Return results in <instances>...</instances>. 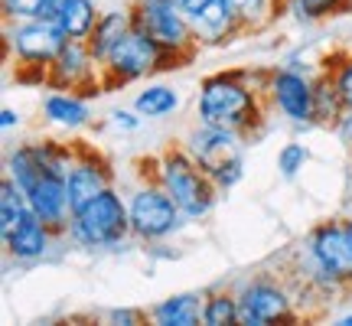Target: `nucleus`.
I'll list each match as a JSON object with an SVG mask.
<instances>
[{
	"mask_svg": "<svg viewBox=\"0 0 352 326\" xmlns=\"http://www.w3.org/2000/svg\"><path fill=\"white\" fill-rule=\"evenodd\" d=\"M69 241L82 251H118L131 239V213H127V193L118 189V183L101 189L95 199L72 209Z\"/></svg>",
	"mask_w": 352,
	"mask_h": 326,
	"instance_id": "7ed1b4c3",
	"label": "nucleus"
},
{
	"mask_svg": "<svg viewBox=\"0 0 352 326\" xmlns=\"http://www.w3.org/2000/svg\"><path fill=\"white\" fill-rule=\"evenodd\" d=\"M65 0H43V20H56Z\"/></svg>",
	"mask_w": 352,
	"mask_h": 326,
	"instance_id": "72a5a7b5",
	"label": "nucleus"
},
{
	"mask_svg": "<svg viewBox=\"0 0 352 326\" xmlns=\"http://www.w3.org/2000/svg\"><path fill=\"white\" fill-rule=\"evenodd\" d=\"M280 10H284V17H290L294 23L314 26V23L329 20V17H340L342 0H280Z\"/></svg>",
	"mask_w": 352,
	"mask_h": 326,
	"instance_id": "5701e85b",
	"label": "nucleus"
},
{
	"mask_svg": "<svg viewBox=\"0 0 352 326\" xmlns=\"http://www.w3.org/2000/svg\"><path fill=\"white\" fill-rule=\"evenodd\" d=\"M189 23H192V36H196L202 50H219V46H228L239 36H245V30H241V23L235 20V13H232L226 0H212Z\"/></svg>",
	"mask_w": 352,
	"mask_h": 326,
	"instance_id": "2eb2a0df",
	"label": "nucleus"
},
{
	"mask_svg": "<svg viewBox=\"0 0 352 326\" xmlns=\"http://www.w3.org/2000/svg\"><path fill=\"white\" fill-rule=\"evenodd\" d=\"M239 294V326L294 323L303 314L297 290L284 271H258L235 284Z\"/></svg>",
	"mask_w": 352,
	"mask_h": 326,
	"instance_id": "423d86ee",
	"label": "nucleus"
},
{
	"mask_svg": "<svg viewBox=\"0 0 352 326\" xmlns=\"http://www.w3.org/2000/svg\"><path fill=\"white\" fill-rule=\"evenodd\" d=\"M144 160H147V170H140V176H153L173 196L189 226L206 222L215 213L222 193L215 189L212 176L192 160V153L183 144H166L157 157H144Z\"/></svg>",
	"mask_w": 352,
	"mask_h": 326,
	"instance_id": "f03ea898",
	"label": "nucleus"
},
{
	"mask_svg": "<svg viewBox=\"0 0 352 326\" xmlns=\"http://www.w3.org/2000/svg\"><path fill=\"white\" fill-rule=\"evenodd\" d=\"M127 213H131V239L138 245L170 241L189 226L176 199L153 176H140L127 189Z\"/></svg>",
	"mask_w": 352,
	"mask_h": 326,
	"instance_id": "0eeeda50",
	"label": "nucleus"
},
{
	"mask_svg": "<svg viewBox=\"0 0 352 326\" xmlns=\"http://www.w3.org/2000/svg\"><path fill=\"white\" fill-rule=\"evenodd\" d=\"M131 108L144 121H164L183 108V95H179V88L166 85V82H144V88H138V95L131 101Z\"/></svg>",
	"mask_w": 352,
	"mask_h": 326,
	"instance_id": "f3484780",
	"label": "nucleus"
},
{
	"mask_svg": "<svg viewBox=\"0 0 352 326\" xmlns=\"http://www.w3.org/2000/svg\"><path fill=\"white\" fill-rule=\"evenodd\" d=\"M179 144H183V147L192 153V160L209 173L219 160H226V157H232V153L245 151L248 138L239 134V131H228V127H215V124H202V121H196V124L183 134Z\"/></svg>",
	"mask_w": 352,
	"mask_h": 326,
	"instance_id": "ddd939ff",
	"label": "nucleus"
},
{
	"mask_svg": "<svg viewBox=\"0 0 352 326\" xmlns=\"http://www.w3.org/2000/svg\"><path fill=\"white\" fill-rule=\"evenodd\" d=\"M202 326H239V294H235V287L206 290Z\"/></svg>",
	"mask_w": 352,
	"mask_h": 326,
	"instance_id": "4be33fe9",
	"label": "nucleus"
},
{
	"mask_svg": "<svg viewBox=\"0 0 352 326\" xmlns=\"http://www.w3.org/2000/svg\"><path fill=\"white\" fill-rule=\"evenodd\" d=\"M336 138H340L342 144L349 147V153H352V111L346 114V121H342V124L336 127Z\"/></svg>",
	"mask_w": 352,
	"mask_h": 326,
	"instance_id": "473e14b6",
	"label": "nucleus"
},
{
	"mask_svg": "<svg viewBox=\"0 0 352 326\" xmlns=\"http://www.w3.org/2000/svg\"><path fill=\"white\" fill-rule=\"evenodd\" d=\"M226 3L232 7L235 20H239L241 30H245V36H248V33H264L277 17H284L280 0H226Z\"/></svg>",
	"mask_w": 352,
	"mask_h": 326,
	"instance_id": "412c9836",
	"label": "nucleus"
},
{
	"mask_svg": "<svg viewBox=\"0 0 352 326\" xmlns=\"http://www.w3.org/2000/svg\"><path fill=\"white\" fill-rule=\"evenodd\" d=\"M209 3H212V0H176V7H179L183 13H186L189 20H192V17H199V13L206 10Z\"/></svg>",
	"mask_w": 352,
	"mask_h": 326,
	"instance_id": "2f4dec72",
	"label": "nucleus"
},
{
	"mask_svg": "<svg viewBox=\"0 0 352 326\" xmlns=\"http://www.w3.org/2000/svg\"><path fill=\"white\" fill-rule=\"evenodd\" d=\"M108 124H111L114 131H121V134H134V131H140L144 118H140L134 108H114V111L108 114Z\"/></svg>",
	"mask_w": 352,
	"mask_h": 326,
	"instance_id": "c756f323",
	"label": "nucleus"
},
{
	"mask_svg": "<svg viewBox=\"0 0 352 326\" xmlns=\"http://www.w3.org/2000/svg\"><path fill=\"white\" fill-rule=\"evenodd\" d=\"M336 326H352V314H342V316H336Z\"/></svg>",
	"mask_w": 352,
	"mask_h": 326,
	"instance_id": "f704fd0d",
	"label": "nucleus"
},
{
	"mask_svg": "<svg viewBox=\"0 0 352 326\" xmlns=\"http://www.w3.org/2000/svg\"><path fill=\"white\" fill-rule=\"evenodd\" d=\"M147 320H151V314L140 310V307H111L104 314V323L111 326H138V323H147Z\"/></svg>",
	"mask_w": 352,
	"mask_h": 326,
	"instance_id": "c85d7f7f",
	"label": "nucleus"
},
{
	"mask_svg": "<svg viewBox=\"0 0 352 326\" xmlns=\"http://www.w3.org/2000/svg\"><path fill=\"white\" fill-rule=\"evenodd\" d=\"M196 121L215 127H228L248 138H261L267 124V101L248 78V69H222L209 72L196 88Z\"/></svg>",
	"mask_w": 352,
	"mask_h": 326,
	"instance_id": "f257e3e1",
	"label": "nucleus"
},
{
	"mask_svg": "<svg viewBox=\"0 0 352 326\" xmlns=\"http://www.w3.org/2000/svg\"><path fill=\"white\" fill-rule=\"evenodd\" d=\"M346 193H349V209H352V170H349V189Z\"/></svg>",
	"mask_w": 352,
	"mask_h": 326,
	"instance_id": "4c0bfd02",
	"label": "nucleus"
},
{
	"mask_svg": "<svg viewBox=\"0 0 352 326\" xmlns=\"http://www.w3.org/2000/svg\"><path fill=\"white\" fill-rule=\"evenodd\" d=\"M310 157H314V153H310V147H307L303 140H287V144L277 151V176L294 183V180L307 170Z\"/></svg>",
	"mask_w": 352,
	"mask_h": 326,
	"instance_id": "a878e982",
	"label": "nucleus"
},
{
	"mask_svg": "<svg viewBox=\"0 0 352 326\" xmlns=\"http://www.w3.org/2000/svg\"><path fill=\"white\" fill-rule=\"evenodd\" d=\"M43 88H59V91H78L88 101L101 98L108 88L101 82V63L95 59V52L85 39H65V46L59 56L52 59L46 69V82Z\"/></svg>",
	"mask_w": 352,
	"mask_h": 326,
	"instance_id": "9d476101",
	"label": "nucleus"
},
{
	"mask_svg": "<svg viewBox=\"0 0 352 326\" xmlns=\"http://www.w3.org/2000/svg\"><path fill=\"white\" fill-rule=\"evenodd\" d=\"M131 17H134V26H140L144 33H151L166 52H173L176 59L183 63H192L199 56V43L192 36V23L189 17L179 7L176 0H131Z\"/></svg>",
	"mask_w": 352,
	"mask_h": 326,
	"instance_id": "6e6552de",
	"label": "nucleus"
},
{
	"mask_svg": "<svg viewBox=\"0 0 352 326\" xmlns=\"http://www.w3.org/2000/svg\"><path fill=\"white\" fill-rule=\"evenodd\" d=\"M267 111L277 114L297 131L316 127V108H314V76L297 72L290 65H274L267 72V88H264Z\"/></svg>",
	"mask_w": 352,
	"mask_h": 326,
	"instance_id": "1a4fd4ad",
	"label": "nucleus"
},
{
	"mask_svg": "<svg viewBox=\"0 0 352 326\" xmlns=\"http://www.w3.org/2000/svg\"><path fill=\"white\" fill-rule=\"evenodd\" d=\"M3 20H43V0H0Z\"/></svg>",
	"mask_w": 352,
	"mask_h": 326,
	"instance_id": "cd10ccee",
	"label": "nucleus"
},
{
	"mask_svg": "<svg viewBox=\"0 0 352 326\" xmlns=\"http://www.w3.org/2000/svg\"><path fill=\"white\" fill-rule=\"evenodd\" d=\"M173 69H186V63L176 59L173 52H166L140 26H131L124 39L101 59V82L108 91H114V88L138 85V82H151V78L173 72Z\"/></svg>",
	"mask_w": 352,
	"mask_h": 326,
	"instance_id": "20e7f679",
	"label": "nucleus"
},
{
	"mask_svg": "<svg viewBox=\"0 0 352 326\" xmlns=\"http://www.w3.org/2000/svg\"><path fill=\"white\" fill-rule=\"evenodd\" d=\"M342 219H346V226H349V235H352V209H346V213H342Z\"/></svg>",
	"mask_w": 352,
	"mask_h": 326,
	"instance_id": "c9c22d12",
	"label": "nucleus"
},
{
	"mask_svg": "<svg viewBox=\"0 0 352 326\" xmlns=\"http://www.w3.org/2000/svg\"><path fill=\"white\" fill-rule=\"evenodd\" d=\"M342 13H352V0H342Z\"/></svg>",
	"mask_w": 352,
	"mask_h": 326,
	"instance_id": "e433bc0d",
	"label": "nucleus"
},
{
	"mask_svg": "<svg viewBox=\"0 0 352 326\" xmlns=\"http://www.w3.org/2000/svg\"><path fill=\"white\" fill-rule=\"evenodd\" d=\"M20 124H23L20 111L10 108V105H3V108H0V127H3V131H13V127H20Z\"/></svg>",
	"mask_w": 352,
	"mask_h": 326,
	"instance_id": "7c9ffc66",
	"label": "nucleus"
},
{
	"mask_svg": "<svg viewBox=\"0 0 352 326\" xmlns=\"http://www.w3.org/2000/svg\"><path fill=\"white\" fill-rule=\"evenodd\" d=\"M26 213H30L26 193L13 183L10 176L3 173V180H0V235H7Z\"/></svg>",
	"mask_w": 352,
	"mask_h": 326,
	"instance_id": "b1692460",
	"label": "nucleus"
},
{
	"mask_svg": "<svg viewBox=\"0 0 352 326\" xmlns=\"http://www.w3.org/2000/svg\"><path fill=\"white\" fill-rule=\"evenodd\" d=\"M56 239H63V235H59L46 219H39L33 209H30L16 226H13L7 235H0V241H3V254H7L10 261H16V264L43 261V258L52 251Z\"/></svg>",
	"mask_w": 352,
	"mask_h": 326,
	"instance_id": "f8f14e48",
	"label": "nucleus"
},
{
	"mask_svg": "<svg viewBox=\"0 0 352 326\" xmlns=\"http://www.w3.org/2000/svg\"><path fill=\"white\" fill-rule=\"evenodd\" d=\"M320 69H323V72L336 82V88H340L342 98H346V105L352 108V50H333V52H327V56L320 59Z\"/></svg>",
	"mask_w": 352,
	"mask_h": 326,
	"instance_id": "393cba45",
	"label": "nucleus"
},
{
	"mask_svg": "<svg viewBox=\"0 0 352 326\" xmlns=\"http://www.w3.org/2000/svg\"><path fill=\"white\" fill-rule=\"evenodd\" d=\"M39 118L59 131V134H82L95 124V114H91V101L78 91H59V88H50L43 101H39Z\"/></svg>",
	"mask_w": 352,
	"mask_h": 326,
	"instance_id": "4468645a",
	"label": "nucleus"
},
{
	"mask_svg": "<svg viewBox=\"0 0 352 326\" xmlns=\"http://www.w3.org/2000/svg\"><path fill=\"white\" fill-rule=\"evenodd\" d=\"M98 17H101L98 0H65L56 23L65 33V39H88L95 23H98Z\"/></svg>",
	"mask_w": 352,
	"mask_h": 326,
	"instance_id": "aec40b11",
	"label": "nucleus"
},
{
	"mask_svg": "<svg viewBox=\"0 0 352 326\" xmlns=\"http://www.w3.org/2000/svg\"><path fill=\"white\" fill-rule=\"evenodd\" d=\"M134 26V17H131V7H108V10H101L98 23H95V30H91V36L85 39L88 46H91V52H95V59H104L108 52L124 39V33Z\"/></svg>",
	"mask_w": 352,
	"mask_h": 326,
	"instance_id": "6ab92c4d",
	"label": "nucleus"
},
{
	"mask_svg": "<svg viewBox=\"0 0 352 326\" xmlns=\"http://www.w3.org/2000/svg\"><path fill=\"white\" fill-rule=\"evenodd\" d=\"M202 307H206V290H179L151 303L147 314L153 326H199Z\"/></svg>",
	"mask_w": 352,
	"mask_h": 326,
	"instance_id": "dca6fc26",
	"label": "nucleus"
},
{
	"mask_svg": "<svg viewBox=\"0 0 352 326\" xmlns=\"http://www.w3.org/2000/svg\"><path fill=\"white\" fill-rule=\"evenodd\" d=\"M63 46L65 33L56 20H3V56L16 65V82L43 85Z\"/></svg>",
	"mask_w": 352,
	"mask_h": 326,
	"instance_id": "39448f33",
	"label": "nucleus"
},
{
	"mask_svg": "<svg viewBox=\"0 0 352 326\" xmlns=\"http://www.w3.org/2000/svg\"><path fill=\"white\" fill-rule=\"evenodd\" d=\"M314 108H316V127L333 131V134L346 121V114L352 111L349 105H346V98H342V91L336 88V82L323 69H316V76H314Z\"/></svg>",
	"mask_w": 352,
	"mask_h": 326,
	"instance_id": "a211bd4d",
	"label": "nucleus"
},
{
	"mask_svg": "<svg viewBox=\"0 0 352 326\" xmlns=\"http://www.w3.org/2000/svg\"><path fill=\"white\" fill-rule=\"evenodd\" d=\"M118 183V170L114 163L85 140H76V160L69 166V176H65V186H69V202L72 209L85 206L88 199H95L101 189H108Z\"/></svg>",
	"mask_w": 352,
	"mask_h": 326,
	"instance_id": "9b49d317",
	"label": "nucleus"
},
{
	"mask_svg": "<svg viewBox=\"0 0 352 326\" xmlns=\"http://www.w3.org/2000/svg\"><path fill=\"white\" fill-rule=\"evenodd\" d=\"M209 176H212L215 189H219L222 196H226V193H232V189L245 180V151L232 153V157H226V160H219L212 170H209Z\"/></svg>",
	"mask_w": 352,
	"mask_h": 326,
	"instance_id": "bb28decb",
	"label": "nucleus"
}]
</instances>
